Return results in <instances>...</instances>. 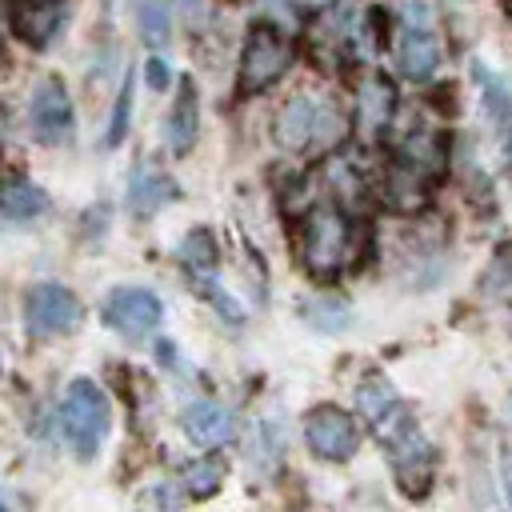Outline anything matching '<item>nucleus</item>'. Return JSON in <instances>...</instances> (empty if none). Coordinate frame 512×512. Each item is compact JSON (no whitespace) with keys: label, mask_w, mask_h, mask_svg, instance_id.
<instances>
[{"label":"nucleus","mask_w":512,"mask_h":512,"mask_svg":"<svg viewBox=\"0 0 512 512\" xmlns=\"http://www.w3.org/2000/svg\"><path fill=\"white\" fill-rule=\"evenodd\" d=\"M176 256L184 260V268H192V276H208V272L216 268V260H220V248H216V236H212L208 228H192V232L180 240Z\"/></svg>","instance_id":"a211bd4d"},{"label":"nucleus","mask_w":512,"mask_h":512,"mask_svg":"<svg viewBox=\"0 0 512 512\" xmlns=\"http://www.w3.org/2000/svg\"><path fill=\"white\" fill-rule=\"evenodd\" d=\"M128 120H132V76H124V84H120V92H116V108H112L108 136H104V144H108V148H116V144L124 140Z\"/></svg>","instance_id":"5701e85b"},{"label":"nucleus","mask_w":512,"mask_h":512,"mask_svg":"<svg viewBox=\"0 0 512 512\" xmlns=\"http://www.w3.org/2000/svg\"><path fill=\"white\" fill-rule=\"evenodd\" d=\"M196 124H200V96H196V84H192V80H180L176 100H172L168 120H164L168 148H172V152H188L192 140H196Z\"/></svg>","instance_id":"ddd939ff"},{"label":"nucleus","mask_w":512,"mask_h":512,"mask_svg":"<svg viewBox=\"0 0 512 512\" xmlns=\"http://www.w3.org/2000/svg\"><path fill=\"white\" fill-rule=\"evenodd\" d=\"M136 12V28L144 36V44L164 48L172 36V16H168V0H132Z\"/></svg>","instance_id":"6ab92c4d"},{"label":"nucleus","mask_w":512,"mask_h":512,"mask_svg":"<svg viewBox=\"0 0 512 512\" xmlns=\"http://www.w3.org/2000/svg\"><path fill=\"white\" fill-rule=\"evenodd\" d=\"M180 424H184L188 440L200 444V448H220V444H228V440L236 436L232 412H228L224 404H216V400H192V404L184 408Z\"/></svg>","instance_id":"9b49d317"},{"label":"nucleus","mask_w":512,"mask_h":512,"mask_svg":"<svg viewBox=\"0 0 512 512\" xmlns=\"http://www.w3.org/2000/svg\"><path fill=\"white\" fill-rule=\"evenodd\" d=\"M80 300L64 284H32L24 296V320L32 336H68L80 328Z\"/></svg>","instance_id":"6e6552de"},{"label":"nucleus","mask_w":512,"mask_h":512,"mask_svg":"<svg viewBox=\"0 0 512 512\" xmlns=\"http://www.w3.org/2000/svg\"><path fill=\"white\" fill-rule=\"evenodd\" d=\"M160 320H164V304L148 288H116L104 300V324L124 340H144L152 328H160Z\"/></svg>","instance_id":"1a4fd4ad"},{"label":"nucleus","mask_w":512,"mask_h":512,"mask_svg":"<svg viewBox=\"0 0 512 512\" xmlns=\"http://www.w3.org/2000/svg\"><path fill=\"white\" fill-rule=\"evenodd\" d=\"M400 28H396V44H392V56L400 64V72L408 80H428L440 64V48H436V36H432V16H428V4L424 0H400Z\"/></svg>","instance_id":"39448f33"},{"label":"nucleus","mask_w":512,"mask_h":512,"mask_svg":"<svg viewBox=\"0 0 512 512\" xmlns=\"http://www.w3.org/2000/svg\"><path fill=\"white\" fill-rule=\"evenodd\" d=\"M40 212H48V196H44V188H36L32 180L12 176L8 188H4V220L20 224V220H32V216H40Z\"/></svg>","instance_id":"f3484780"},{"label":"nucleus","mask_w":512,"mask_h":512,"mask_svg":"<svg viewBox=\"0 0 512 512\" xmlns=\"http://www.w3.org/2000/svg\"><path fill=\"white\" fill-rule=\"evenodd\" d=\"M476 84H480V104H484V112L492 120L496 140H500V152H504V160H512V92L484 64H476Z\"/></svg>","instance_id":"f8f14e48"},{"label":"nucleus","mask_w":512,"mask_h":512,"mask_svg":"<svg viewBox=\"0 0 512 512\" xmlns=\"http://www.w3.org/2000/svg\"><path fill=\"white\" fill-rule=\"evenodd\" d=\"M284 448H288L284 428H280L276 420H264V424L256 428V436H252V448H248V464H252V472H260V476L276 472V464L284 460Z\"/></svg>","instance_id":"dca6fc26"},{"label":"nucleus","mask_w":512,"mask_h":512,"mask_svg":"<svg viewBox=\"0 0 512 512\" xmlns=\"http://www.w3.org/2000/svg\"><path fill=\"white\" fill-rule=\"evenodd\" d=\"M60 428H64V440L68 448L80 456V460H92L112 428V400L108 392L96 384V380H72L68 392H64V404H60Z\"/></svg>","instance_id":"f03ea898"},{"label":"nucleus","mask_w":512,"mask_h":512,"mask_svg":"<svg viewBox=\"0 0 512 512\" xmlns=\"http://www.w3.org/2000/svg\"><path fill=\"white\" fill-rule=\"evenodd\" d=\"M356 408L368 420V428L376 432V440L388 448L400 492L404 496H424L428 484H432V448H428L416 416L408 412V404L392 388V380L380 376V372L364 376V384L356 388Z\"/></svg>","instance_id":"f257e3e1"},{"label":"nucleus","mask_w":512,"mask_h":512,"mask_svg":"<svg viewBox=\"0 0 512 512\" xmlns=\"http://www.w3.org/2000/svg\"><path fill=\"white\" fill-rule=\"evenodd\" d=\"M304 320L312 328H320V332H340L348 324V304L336 300V296H312L304 304Z\"/></svg>","instance_id":"4be33fe9"},{"label":"nucleus","mask_w":512,"mask_h":512,"mask_svg":"<svg viewBox=\"0 0 512 512\" xmlns=\"http://www.w3.org/2000/svg\"><path fill=\"white\" fill-rule=\"evenodd\" d=\"M480 292L492 300H512V244H500L492 264L480 276Z\"/></svg>","instance_id":"aec40b11"},{"label":"nucleus","mask_w":512,"mask_h":512,"mask_svg":"<svg viewBox=\"0 0 512 512\" xmlns=\"http://www.w3.org/2000/svg\"><path fill=\"white\" fill-rule=\"evenodd\" d=\"M344 136V116L320 96H296L276 116V140L288 152H324Z\"/></svg>","instance_id":"7ed1b4c3"},{"label":"nucleus","mask_w":512,"mask_h":512,"mask_svg":"<svg viewBox=\"0 0 512 512\" xmlns=\"http://www.w3.org/2000/svg\"><path fill=\"white\" fill-rule=\"evenodd\" d=\"M292 64V44L268 28V24H256L248 32V44H244V56H240V80H236V92L240 96H252V92H264L268 84H276Z\"/></svg>","instance_id":"423d86ee"},{"label":"nucleus","mask_w":512,"mask_h":512,"mask_svg":"<svg viewBox=\"0 0 512 512\" xmlns=\"http://www.w3.org/2000/svg\"><path fill=\"white\" fill-rule=\"evenodd\" d=\"M300 252H304V264L312 276H336L352 264V252H356V240H352V224L344 212L336 208H312L308 212V224H304V240H300Z\"/></svg>","instance_id":"20e7f679"},{"label":"nucleus","mask_w":512,"mask_h":512,"mask_svg":"<svg viewBox=\"0 0 512 512\" xmlns=\"http://www.w3.org/2000/svg\"><path fill=\"white\" fill-rule=\"evenodd\" d=\"M220 480H224V460H220V456H204V460H196V464L184 468V488H188V496H196V500L212 496V492L220 488Z\"/></svg>","instance_id":"412c9836"},{"label":"nucleus","mask_w":512,"mask_h":512,"mask_svg":"<svg viewBox=\"0 0 512 512\" xmlns=\"http://www.w3.org/2000/svg\"><path fill=\"white\" fill-rule=\"evenodd\" d=\"M168 80H172V72H168V60L152 56V60H148V88H156V92H160Z\"/></svg>","instance_id":"b1692460"},{"label":"nucleus","mask_w":512,"mask_h":512,"mask_svg":"<svg viewBox=\"0 0 512 512\" xmlns=\"http://www.w3.org/2000/svg\"><path fill=\"white\" fill-rule=\"evenodd\" d=\"M28 124H32V136H36L40 144H48V148L72 144V136H76V112H72V96H68L64 80L44 76V80L32 88Z\"/></svg>","instance_id":"0eeeda50"},{"label":"nucleus","mask_w":512,"mask_h":512,"mask_svg":"<svg viewBox=\"0 0 512 512\" xmlns=\"http://www.w3.org/2000/svg\"><path fill=\"white\" fill-rule=\"evenodd\" d=\"M392 84L384 76H372L360 84V96H356V128L364 136H380L392 120Z\"/></svg>","instance_id":"2eb2a0df"},{"label":"nucleus","mask_w":512,"mask_h":512,"mask_svg":"<svg viewBox=\"0 0 512 512\" xmlns=\"http://www.w3.org/2000/svg\"><path fill=\"white\" fill-rule=\"evenodd\" d=\"M304 440L320 460H348L360 448V428L344 408L320 404L304 420Z\"/></svg>","instance_id":"9d476101"},{"label":"nucleus","mask_w":512,"mask_h":512,"mask_svg":"<svg viewBox=\"0 0 512 512\" xmlns=\"http://www.w3.org/2000/svg\"><path fill=\"white\" fill-rule=\"evenodd\" d=\"M176 196H180L176 180L164 176V172H156V168H136V176L128 184V208L136 216H152V212L168 208Z\"/></svg>","instance_id":"4468645a"}]
</instances>
